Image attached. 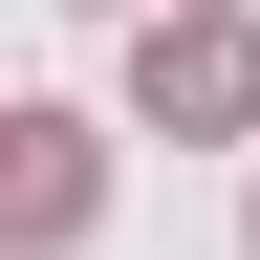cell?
<instances>
[{"label":"cell","instance_id":"obj_1","mask_svg":"<svg viewBox=\"0 0 260 260\" xmlns=\"http://www.w3.org/2000/svg\"><path fill=\"white\" fill-rule=\"evenodd\" d=\"M130 109L152 130H260V22H152L130 44Z\"/></svg>","mask_w":260,"mask_h":260},{"label":"cell","instance_id":"obj_2","mask_svg":"<svg viewBox=\"0 0 260 260\" xmlns=\"http://www.w3.org/2000/svg\"><path fill=\"white\" fill-rule=\"evenodd\" d=\"M22 239H87V130L22 109Z\"/></svg>","mask_w":260,"mask_h":260}]
</instances>
